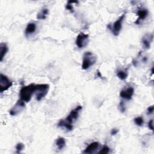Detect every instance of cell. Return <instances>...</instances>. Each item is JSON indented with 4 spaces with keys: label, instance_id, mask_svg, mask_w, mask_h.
Listing matches in <instances>:
<instances>
[{
    "label": "cell",
    "instance_id": "cell-1",
    "mask_svg": "<svg viewBox=\"0 0 154 154\" xmlns=\"http://www.w3.org/2000/svg\"><path fill=\"white\" fill-rule=\"evenodd\" d=\"M35 88V84L33 83L22 87L19 91L20 99L25 102H29L32 94H34Z\"/></svg>",
    "mask_w": 154,
    "mask_h": 154
},
{
    "label": "cell",
    "instance_id": "cell-2",
    "mask_svg": "<svg viewBox=\"0 0 154 154\" xmlns=\"http://www.w3.org/2000/svg\"><path fill=\"white\" fill-rule=\"evenodd\" d=\"M97 58L91 52H86L84 53L82 62V69L84 70L88 69L91 66L94 65L96 61Z\"/></svg>",
    "mask_w": 154,
    "mask_h": 154
},
{
    "label": "cell",
    "instance_id": "cell-3",
    "mask_svg": "<svg viewBox=\"0 0 154 154\" xmlns=\"http://www.w3.org/2000/svg\"><path fill=\"white\" fill-rule=\"evenodd\" d=\"M49 85L47 84H35V88L34 94L35 95V99L37 101L41 100L44 98L48 93Z\"/></svg>",
    "mask_w": 154,
    "mask_h": 154
},
{
    "label": "cell",
    "instance_id": "cell-4",
    "mask_svg": "<svg viewBox=\"0 0 154 154\" xmlns=\"http://www.w3.org/2000/svg\"><path fill=\"white\" fill-rule=\"evenodd\" d=\"M82 109V107L81 105H78L76 107H75L70 112L69 115L64 119L65 122L67 123L72 125L73 123L78 119L79 116V113L81 111Z\"/></svg>",
    "mask_w": 154,
    "mask_h": 154
},
{
    "label": "cell",
    "instance_id": "cell-5",
    "mask_svg": "<svg viewBox=\"0 0 154 154\" xmlns=\"http://www.w3.org/2000/svg\"><path fill=\"white\" fill-rule=\"evenodd\" d=\"M125 16H126V13H123L119 17V19L114 22L112 26H111L110 29H111V31H112L114 35H115V36L119 35V33H120V32L122 29V23H123V20L125 18Z\"/></svg>",
    "mask_w": 154,
    "mask_h": 154
},
{
    "label": "cell",
    "instance_id": "cell-6",
    "mask_svg": "<svg viewBox=\"0 0 154 154\" xmlns=\"http://www.w3.org/2000/svg\"><path fill=\"white\" fill-rule=\"evenodd\" d=\"M13 85V82L5 75L0 74V92L3 93L7 90Z\"/></svg>",
    "mask_w": 154,
    "mask_h": 154
},
{
    "label": "cell",
    "instance_id": "cell-7",
    "mask_svg": "<svg viewBox=\"0 0 154 154\" xmlns=\"http://www.w3.org/2000/svg\"><path fill=\"white\" fill-rule=\"evenodd\" d=\"M88 35L84 32H80L76 37L75 44L78 48L81 49L85 48L88 43Z\"/></svg>",
    "mask_w": 154,
    "mask_h": 154
},
{
    "label": "cell",
    "instance_id": "cell-8",
    "mask_svg": "<svg viewBox=\"0 0 154 154\" xmlns=\"http://www.w3.org/2000/svg\"><path fill=\"white\" fill-rule=\"evenodd\" d=\"M25 106V102L19 99L14 105V106L10 109L9 113L12 116H16L18 114H19L24 109Z\"/></svg>",
    "mask_w": 154,
    "mask_h": 154
},
{
    "label": "cell",
    "instance_id": "cell-9",
    "mask_svg": "<svg viewBox=\"0 0 154 154\" xmlns=\"http://www.w3.org/2000/svg\"><path fill=\"white\" fill-rule=\"evenodd\" d=\"M153 35L152 33H146L143 35L141 39V43L143 49H149L150 47L152 42L153 41Z\"/></svg>",
    "mask_w": 154,
    "mask_h": 154
},
{
    "label": "cell",
    "instance_id": "cell-10",
    "mask_svg": "<svg viewBox=\"0 0 154 154\" xmlns=\"http://www.w3.org/2000/svg\"><path fill=\"white\" fill-rule=\"evenodd\" d=\"M134 94V89L132 87H129L123 89L120 92V96L126 100H131Z\"/></svg>",
    "mask_w": 154,
    "mask_h": 154
},
{
    "label": "cell",
    "instance_id": "cell-11",
    "mask_svg": "<svg viewBox=\"0 0 154 154\" xmlns=\"http://www.w3.org/2000/svg\"><path fill=\"white\" fill-rule=\"evenodd\" d=\"M137 15L138 16V19L135 22V23L138 25L141 23V20H144L149 15V11L146 8H140L137 11Z\"/></svg>",
    "mask_w": 154,
    "mask_h": 154
},
{
    "label": "cell",
    "instance_id": "cell-12",
    "mask_svg": "<svg viewBox=\"0 0 154 154\" xmlns=\"http://www.w3.org/2000/svg\"><path fill=\"white\" fill-rule=\"evenodd\" d=\"M100 146V144L99 142L97 141H94L91 143H90L82 152L84 153H87V154H90V153H94L97 149H98L99 147Z\"/></svg>",
    "mask_w": 154,
    "mask_h": 154
},
{
    "label": "cell",
    "instance_id": "cell-13",
    "mask_svg": "<svg viewBox=\"0 0 154 154\" xmlns=\"http://www.w3.org/2000/svg\"><path fill=\"white\" fill-rule=\"evenodd\" d=\"M37 30V25L34 22H29L27 24L25 30V34L26 37H28L35 32Z\"/></svg>",
    "mask_w": 154,
    "mask_h": 154
},
{
    "label": "cell",
    "instance_id": "cell-14",
    "mask_svg": "<svg viewBox=\"0 0 154 154\" xmlns=\"http://www.w3.org/2000/svg\"><path fill=\"white\" fill-rule=\"evenodd\" d=\"M55 145L58 150H63L66 146V140L63 137H58L55 140Z\"/></svg>",
    "mask_w": 154,
    "mask_h": 154
},
{
    "label": "cell",
    "instance_id": "cell-15",
    "mask_svg": "<svg viewBox=\"0 0 154 154\" xmlns=\"http://www.w3.org/2000/svg\"><path fill=\"white\" fill-rule=\"evenodd\" d=\"M8 51V48L7 44L5 43H1L0 45V53H1L0 61H2Z\"/></svg>",
    "mask_w": 154,
    "mask_h": 154
},
{
    "label": "cell",
    "instance_id": "cell-16",
    "mask_svg": "<svg viewBox=\"0 0 154 154\" xmlns=\"http://www.w3.org/2000/svg\"><path fill=\"white\" fill-rule=\"evenodd\" d=\"M49 14V10L47 8H42L37 14V18L39 20L45 19Z\"/></svg>",
    "mask_w": 154,
    "mask_h": 154
},
{
    "label": "cell",
    "instance_id": "cell-17",
    "mask_svg": "<svg viewBox=\"0 0 154 154\" xmlns=\"http://www.w3.org/2000/svg\"><path fill=\"white\" fill-rule=\"evenodd\" d=\"M57 126H58V127H60V128H61V127L64 128L68 131H70L73 129V125H69V124L67 123L64 119L60 120L59 121Z\"/></svg>",
    "mask_w": 154,
    "mask_h": 154
},
{
    "label": "cell",
    "instance_id": "cell-18",
    "mask_svg": "<svg viewBox=\"0 0 154 154\" xmlns=\"http://www.w3.org/2000/svg\"><path fill=\"white\" fill-rule=\"evenodd\" d=\"M128 75L127 69L119 70L117 71V76L121 80H125Z\"/></svg>",
    "mask_w": 154,
    "mask_h": 154
},
{
    "label": "cell",
    "instance_id": "cell-19",
    "mask_svg": "<svg viewBox=\"0 0 154 154\" xmlns=\"http://www.w3.org/2000/svg\"><path fill=\"white\" fill-rule=\"evenodd\" d=\"M73 3H78V1H68L67 4L66 5V8L70 11L71 13H73L74 12V9H73V7L72 5Z\"/></svg>",
    "mask_w": 154,
    "mask_h": 154
},
{
    "label": "cell",
    "instance_id": "cell-20",
    "mask_svg": "<svg viewBox=\"0 0 154 154\" xmlns=\"http://www.w3.org/2000/svg\"><path fill=\"white\" fill-rule=\"evenodd\" d=\"M110 151V149L109 147L106 146V145H104L102 148L98 152L99 154H107Z\"/></svg>",
    "mask_w": 154,
    "mask_h": 154
},
{
    "label": "cell",
    "instance_id": "cell-21",
    "mask_svg": "<svg viewBox=\"0 0 154 154\" xmlns=\"http://www.w3.org/2000/svg\"><path fill=\"white\" fill-rule=\"evenodd\" d=\"M134 122L137 126H141L144 123V120L142 117H137L134 119Z\"/></svg>",
    "mask_w": 154,
    "mask_h": 154
},
{
    "label": "cell",
    "instance_id": "cell-22",
    "mask_svg": "<svg viewBox=\"0 0 154 154\" xmlns=\"http://www.w3.org/2000/svg\"><path fill=\"white\" fill-rule=\"evenodd\" d=\"M25 146L24 144L22 143H18L16 146V153H19L21 152V151H22L24 149Z\"/></svg>",
    "mask_w": 154,
    "mask_h": 154
},
{
    "label": "cell",
    "instance_id": "cell-23",
    "mask_svg": "<svg viewBox=\"0 0 154 154\" xmlns=\"http://www.w3.org/2000/svg\"><path fill=\"white\" fill-rule=\"evenodd\" d=\"M119 108L120 111H121L122 112H125V111H126V105H125V103H124L123 101L122 100L119 103Z\"/></svg>",
    "mask_w": 154,
    "mask_h": 154
},
{
    "label": "cell",
    "instance_id": "cell-24",
    "mask_svg": "<svg viewBox=\"0 0 154 154\" xmlns=\"http://www.w3.org/2000/svg\"><path fill=\"white\" fill-rule=\"evenodd\" d=\"M153 111H154V106L153 105H152V106H149L147 108V114H152Z\"/></svg>",
    "mask_w": 154,
    "mask_h": 154
},
{
    "label": "cell",
    "instance_id": "cell-25",
    "mask_svg": "<svg viewBox=\"0 0 154 154\" xmlns=\"http://www.w3.org/2000/svg\"><path fill=\"white\" fill-rule=\"evenodd\" d=\"M148 127L150 130L153 131V120L152 119L150 120L149 122H148Z\"/></svg>",
    "mask_w": 154,
    "mask_h": 154
},
{
    "label": "cell",
    "instance_id": "cell-26",
    "mask_svg": "<svg viewBox=\"0 0 154 154\" xmlns=\"http://www.w3.org/2000/svg\"><path fill=\"white\" fill-rule=\"evenodd\" d=\"M118 132H119V130H118L117 129H116V128H113V129H112L111 130L110 133H111V134L112 135H116V134L118 133Z\"/></svg>",
    "mask_w": 154,
    "mask_h": 154
}]
</instances>
